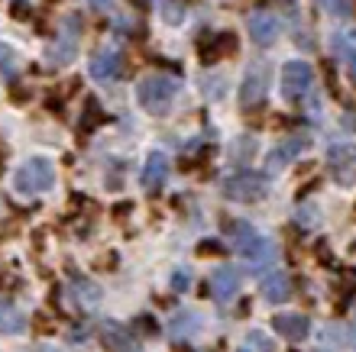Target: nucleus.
I'll return each instance as SVG.
<instances>
[{"label": "nucleus", "mask_w": 356, "mask_h": 352, "mask_svg": "<svg viewBox=\"0 0 356 352\" xmlns=\"http://www.w3.org/2000/svg\"><path fill=\"white\" fill-rule=\"evenodd\" d=\"M175 94H178L175 78H169V74H152V78H146V81L136 87V101H140V107L146 113L162 117V113H169Z\"/></svg>", "instance_id": "obj_1"}, {"label": "nucleus", "mask_w": 356, "mask_h": 352, "mask_svg": "<svg viewBox=\"0 0 356 352\" xmlns=\"http://www.w3.org/2000/svg\"><path fill=\"white\" fill-rule=\"evenodd\" d=\"M230 236H234V246L243 259H250L253 265H272V259H275V246H272L266 236H259L250 223H243V220L230 223Z\"/></svg>", "instance_id": "obj_2"}, {"label": "nucleus", "mask_w": 356, "mask_h": 352, "mask_svg": "<svg viewBox=\"0 0 356 352\" xmlns=\"http://www.w3.org/2000/svg\"><path fill=\"white\" fill-rule=\"evenodd\" d=\"M13 185L23 194H42V191H49V187L56 185V168H52L49 158H29V162L19 165Z\"/></svg>", "instance_id": "obj_3"}, {"label": "nucleus", "mask_w": 356, "mask_h": 352, "mask_svg": "<svg viewBox=\"0 0 356 352\" xmlns=\"http://www.w3.org/2000/svg\"><path fill=\"white\" fill-rule=\"evenodd\" d=\"M224 194L230 201H240V204H253V201H263L266 197V178L256 175V171H240V175L227 178L224 181Z\"/></svg>", "instance_id": "obj_4"}, {"label": "nucleus", "mask_w": 356, "mask_h": 352, "mask_svg": "<svg viewBox=\"0 0 356 352\" xmlns=\"http://www.w3.org/2000/svg\"><path fill=\"white\" fill-rule=\"evenodd\" d=\"M327 165H330V175H334L337 185H343V187L356 185V146L353 142H340V146L330 149Z\"/></svg>", "instance_id": "obj_5"}, {"label": "nucleus", "mask_w": 356, "mask_h": 352, "mask_svg": "<svg viewBox=\"0 0 356 352\" xmlns=\"http://www.w3.org/2000/svg\"><path fill=\"white\" fill-rule=\"evenodd\" d=\"M311 81H314V72H311L308 62H285V68H282V94H285L289 101L305 97Z\"/></svg>", "instance_id": "obj_6"}, {"label": "nucleus", "mask_w": 356, "mask_h": 352, "mask_svg": "<svg viewBox=\"0 0 356 352\" xmlns=\"http://www.w3.org/2000/svg\"><path fill=\"white\" fill-rule=\"evenodd\" d=\"M266 97V65H253L246 72L243 84H240V103L246 110H253L256 103H263Z\"/></svg>", "instance_id": "obj_7"}, {"label": "nucleus", "mask_w": 356, "mask_h": 352, "mask_svg": "<svg viewBox=\"0 0 356 352\" xmlns=\"http://www.w3.org/2000/svg\"><path fill=\"white\" fill-rule=\"evenodd\" d=\"M88 68H91L94 81H113V78L123 72V58H120L117 49H101V52L91 58V65Z\"/></svg>", "instance_id": "obj_8"}, {"label": "nucleus", "mask_w": 356, "mask_h": 352, "mask_svg": "<svg viewBox=\"0 0 356 352\" xmlns=\"http://www.w3.org/2000/svg\"><path fill=\"white\" fill-rule=\"evenodd\" d=\"M250 36L256 46H272L279 39V19L272 17L269 10H256L250 17Z\"/></svg>", "instance_id": "obj_9"}, {"label": "nucleus", "mask_w": 356, "mask_h": 352, "mask_svg": "<svg viewBox=\"0 0 356 352\" xmlns=\"http://www.w3.org/2000/svg\"><path fill=\"white\" fill-rule=\"evenodd\" d=\"M207 287H211V294H214L217 304H227V301L240 291V271L236 269H217L214 275H211V281H207Z\"/></svg>", "instance_id": "obj_10"}, {"label": "nucleus", "mask_w": 356, "mask_h": 352, "mask_svg": "<svg viewBox=\"0 0 356 352\" xmlns=\"http://www.w3.org/2000/svg\"><path fill=\"white\" fill-rule=\"evenodd\" d=\"M272 324H275V333L285 336L289 343H301L311 333V320L305 314H279Z\"/></svg>", "instance_id": "obj_11"}, {"label": "nucleus", "mask_w": 356, "mask_h": 352, "mask_svg": "<svg viewBox=\"0 0 356 352\" xmlns=\"http://www.w3.org/2000/svg\"><path fill=\"white\" fill-rule=\"evenodd\" d=\"M140 181L146 191H159V187L169 181V158L162 156V152H152V156L146 158V165H143Z\"/></svg>", "instance_id": "obj_12"}, {"label": "nucleus", "mask_w": 356, "mask_h": 352, "mask_svg": "<svg viewBox=\"0 0 356 352\" xmlns=\"http://www.w3.org/2000/svg\"><path fill=\"white\" fill-rule=\"evenodd\" d=\"M305 146H308V140H301V136L298 140H289V142H282V146H275L269 156H266V171H269V175L282 171V168L289 165L298 152H305Z\"/></svg>", "instance_id": "obj_13"}, {"label": "nucleus", "mask_w": 356, "mask_h": 352, "mask_svg": "<svg viewBox=\"0 0 356 352\" xmlns=\"http://www.w3.org/2000/svg\"><path fill=\"white\" fill-rule=\"evenodd\" d=\"M263 294L269 304H282V301H289L291 297V281L285 271H269V275H263Z\"/></svg>", "instance_id": "obj_14"}, {"label": "nucleus", "mask_w": 356, "mask_h": 352, "mask_svg": "<svg viewBox=\"0 0 356 352\" xmlns=\"http://www.w3.org/2000/svg\"><path fill=\"white\" fill-rule=\"evenodd\" d=\"M104 346L111 352H143L140 346H136V340L117 324H104Z\"/></svg>", "instance_id": "obj_15"}, {"label": "nucleus", "mask_w": 356, "mask_h": 352, "mask_svg": "<svg viewBox=\"0 0 356 352\" xmlns=\"http://www.w3.org/2000/svg\"><path fill=\"white\" fill-rule=\"evenodd\" d=\"M236 36L234 33H220V36H214V42L211 46H201V56H204V62H217V58H224V56H234L236 52Z\"/></svg>", "instance_id": "obj_16"}, {"label": "nucleus", "mask_w": 356, "mask_h": 352, "mask_svg": "<svg viewBox=\"0 0 356 352\" xmlns=\"http://www.w3.org/2000/svg\"><path fill=\"white\" fill-rule=\"evenodd\" d=\"M23 330H26V317L19 314L10 301H0V333L13 336V333H23Z\"/></svg>", "instance_id": "obj_17"}, {"label": "nucleus", "mask_w": 356, "mask_h": 352, "mask_svg": "<svg viewBox=\"0 0 356 352\" xmlns=\"http://www.w3.org/2000/svg\"><path fill=\"white\" fill-rule=\"evenodd\" d=\"M72 287H75V297L85 307H97V301H101V287L94 285V281H88V278H81V275L72 271Z\"/></svg>", "instance_id": "obj_18"}, {"label": "nucleus", "mask_w": 356, "mask_h": 352, "mask_svg": "<svg viewBox=\"0 0 356 352\" xmlns=\"http://www.w3.org/2000/svg\"><path fill=\"white\" fill-rule=\"evenodd\" d=\"M172 336H175V340H181V336H191L197 330V314H191V310H188V314H178L175 320H172Z\"/></svg>", "instance_id": "obj_19"}, {"label": "nucleus", "mask_w": 356, "mask_h": 352, "mask_svg": "<svg viewBox=\"0 0 356 352\" xmlns=\"http://www.w3.org/2000/svg\"><path fill=\"white\" fill-rule=\"evenodd\" d=\"M334 49H337V56L347 62V68L356 78V46H353V39L350 36H334Z\"/></svg>", "instance_id": "obj_20"}, {"label": "nucleus", "mask_w": 356, "mask_h": 352, "mask_svg": "<svg viewBox=\"0 0 356 352\" xmlns=\"http://www.w3.org/2000/svg\"><path fill=\"white\" fill-rule=\"evenodd\" d=\"M72 56H75V33H65V36H62V46L52 49V62H56V65H65Z\"/></svg>", "instance_id": "obj_21"}, {"label": "nucleus", "mask_w": 356, "mask_h": 352, "mask_svg": "<svg viewBox=\"0 0 356 352\" xmlns=\"http://www.w3.org/2000/svg\"><path fill=\"white\" fill-rule=\"evenodd\" d=\"M246 343H250L246 349H253V352H275V343H272L263 330H253V333L246 336Z\"/></svg>", "instance_id": "obj_22"}, {"label": "nucleus", "mask_w": 356, "mask_h": 352, "mask_svg": "<svg viewBox=\"0 0 356 352\" xmlns=\"http://www.w3.org/2000/svg\"><path fill=\"white\" fill-rule=\"evenodd\" d=\"M97 123H104V113H101V103L94 101V97H88V117H85V123H81V130L85 133H91Z\"/></svg>", "instance_id": "obj_23"}, {"label": "nucleus", "mask_w": 356, "mask_h": 352, "mask_svg": "<svg viewBox=\"0 0 356 352\" xmlns=\"http://www.w3.org/2000/svg\"><path fill=\"white\" fill-rule=\"evenodd\" d=\"M13 72H17V52L0 42V74H13Z\"/></svg>", "instance_id": "obj_24"}, {"label": "nucleus", "mask_w": 356, "mask_h": 352, "mask_svg": "<svg viewBox=\"0 0 356 352\" xmlns=\"http://www.w3.org/2000/svg\"><path fill=\"white\" fill-rule=\"evenodd\" d=\"M318 223H321V213H318V207H311V204L298 207V226H305V230H311V226H318Z\"/></svg>", "instance_id": "obj_25"}, {"label": "nucleus", "mask_w": 356, "mask_h": 352, "mask_svg": "<svg viewBox=\"0 0 356 352\" xmlns=\"http://www.w3.org/2000/svg\"><path fill=\"white\" fill-rule=\"evenodd\" d=\"M321 7L327 10V13H334V17H350V0H318Z\"/></svg>", "instance_id": "obj_26"}, {"label": "nucleus", "mask_w": 356, "mask_h": 352, "mask_svg": "<svg viewBox=\"0 0 356 352\" xmlns=\"http://www.w3.org/2000/svg\"><path fill=\"white\" fill-rule=\"evenodd\" d=\"M197 255H224V246H217V242H201V246H197Z\"/></svg>", "instance_id": "obj_27"}, {"label": "nucleus", "mask_w": 356, "mask_h": 352, "mask_svg": "<svg viewBox=\"0 0 356 352\" xmlns=\"http://www.w3.org/2000/svg\"><path fill=\"white\" fill-rule=\"evenodd\" d=\"M88 3H91L94 10H107V7H111V3H113V0H88Z\"/></svg>", "instance_id": "obj_28"}, {"label": "nucleus", "mask_w": 356, "mask_h": 352, "mask_svg": "<svg viewBox=\"0 0 356 352\" xmlns=\"http://www.w3.org/2000/svg\"><path fill=\"white\" fill-rule=\"evenodd\" d=\"M172 285H175V287H188V275H181V271H178V275H175V281H172Z\"/></svg>", "instance_id": "obj_29"}, {"label": "nucleus", "mask_w": 356, "mask_h": 352, "mask_svg": "<svg viewBox=\"0 0 356 352\" xmlns=\"http://www.w3.org/2000/svg\"><path fill=\"white\" fill-rule=\"evenodd\" d=\"M240 352H250V349H246V346H243V349H240Z\"/></svg>", "instance_id": "obj_30"}]
</instances>
